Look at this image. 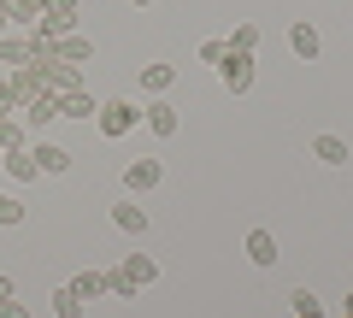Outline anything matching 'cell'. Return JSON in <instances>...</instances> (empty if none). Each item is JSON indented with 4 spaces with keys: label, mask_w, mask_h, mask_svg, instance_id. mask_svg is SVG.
<instances>
[{
    "label": "cell",
    "mask_w": 353,
    "mask_h": 318,
    "mask_svg": "<svg viewBox=\"0 0 353 318\" xmlns=\"http://www.w3.org/2000/svg\"><path fill=\"white\" fill-rule=\"evenodd\" d=\"M41 83H48L53 95H71V89H83V65H65V59H48V65H41Z\"/></svg>",
    "instance_id": "obj_5"
},
{
    "label": "cell",
    "mask_w": 353,
    "mask_h": 318,
    "mask_svg": "<svg viewBox=\"0 0 353 318\" xmlns=\"http://www.w3.org/2000/svg\"><path fill=\"white\" fill-rule=\"evenodd\" d=\"M12 224H24V201L18 195H0V230H12Z\"/></svg>",
    "instance_id": "obj_24"
},
{
    "label": "cell",
    "mask_w": 353,
    "mask_h": 318,
    "mask_svg": "<svg viewBox=\"0 0 353 318\" xmlns=\"http://www.w3.org/2000/svg\"><path fill=\"white\" fill-rule=\"evenodd\" d=\"M224 53H230V41H201V65H212V71H218Z\"/></svg>",
    "instance_id": "obj_25"
},
{
    "label": "cell",
    "mask_w": 353,
    "mask_h": 318,
    "mask_svg": "<svg viewBox=\"0 0 353 318\" xmlns=\"http://www.w3.org/2000/svg\"><path fill=\"white\" fill-rule=\"evenodd\" d=\"M0 36H12V6L0 0Z\"/></svg>",
    "instance_id": "obj_26"
},
{
    "label": "cell",
    "mask_w": 353,
    "mask_h": 318,
    "mask_svg": "<svg viewBox=\"0 0 353 318\" xmlns=\"http://www.w3.org/2000/svg\"><path fill=\"white\" fill-rule=\"evenodd\" d=\"M289 48H294V59H318L324 53V36L312 24H289Z\"/></svg>",
    "instance_id": "obj_10"
},
{
    "label": "cell",
    "mask_w": 353,
    "mask_h": 318,
    "mask_svg": "<svg viewBox=\"0 0 353 318\" xmlns=\"http://www.w3.org/2000/svg\"><path fill=\"white\" fill-rule=\"evenodd\" d=\"M312 159H324V166H347V141H341V136H318L312 141Z\"/></svg>",
    "instance_id": "obj_17"
},
{
    "label": "cell",
    "mask_w": 353,
    "mask_h": 318,
    "mask_svg": "<svg viewBox=\"0 0 353 318\" xmlns=\"http://www.w3.org/2000/svg\"><path fill=\"white\" fill-rule=\"evenodd\" d=\"M171 83H176V65H165V59H153V65H141V95H171Z\"/></svg>",
    "instance_id": "obj_8"
},
{
    "label": "cell",
    "mask_w": 353,
    "mask_h": 318,
    "mask_svg": "<svg viewBox=\"0 0 353 318\" xmlns=\"http://www.w3.org/2000/svg\"><path fill=\"white\" fill-rule=\"evenodd\" d=\"M159 183H165L159 159H130L124 166V195H148V189H159Z\"/></svg>",
    "instance_id": "obj_3"
},
{
    "label": "cell",
    "mask_w": 353,
    "mask_h": 318,
    "mask_svg": "<svg viewBox=\"0 0 353 318\" xmlns=\"http://www.w3.org/2000/svg\"><path fill=\"white\" fill-rule=\"evenodd\" d=\"M53 53H59L65 65H88V59H94V41L71 30V36H59V41H53Z\"/></svg>",
    "instance_id": "obj_12"
},
{
    "label": "cell",
    "mask_w": 353,
    "mask_h": 318,
    "mask_svg": "<svg viewBox=\"0 0 353 318\" xmlns=\"http://www.w3.org/2000/svg\"><path fill=\"white\" fill-rule=\"evenodd\" d=\"M94 124H101V136H106V141H118V136H130V130L141 124V106H136V101H101Z\"/></svg>",
    "instance_id": "obj_1"
},
{
    "label": "cell",
    "mask_w": 353,
    "mask_h": 318,
    "mask_svg": "<svg viewBox=\"0 0 353 318\" xmlns=\"http://www.w3.org/2000/svg\"><path fill=\"white\" fill-rule=\"evenodd\" d=\"M218 83H224L230 95H248V89H253V53H236V48H230L224 59H218Z\"/></svg>",
    "instance_id": "obj_2"
},
{
    "label": "cell",
    "mask_w": 353,
    "mask_h": 318,
    "mask_svg": "<svg viewBox=\"0 0 353 318\" xmlns=\"http://www.w3.org/2000/svg\"><path fill=\"white\" fill-rule=\"evenodd\" d=\"M0 65L30 71V36H0Z\"/></svg>",
    "instance_id": "obj_15"
},
{
    "label": "cell",
    "mask_w": 353,
    "mask_h": 318,
    "mask_svg": "<svg viewBox=\"0 0 353 318\" xmlns=\"http://www.w3.org/2000/svg\"><path fill=\"white\" fill-rule=\"evenodd\" d=\"M30 159H36L41 177H65V171H71V153H65L59 141H36V148H30Z\"/></svg>",
    "instance_id": "obj_6"
},
{
    "label": "cell",
    "mask_w": 353,
    "mask_h": 318,
    "mask_svg": "<svg viewBox=\"0 0 353 318\" xmlns=\"http://www.w3.org/2000/svg\"><path fill=\"white\" fill-rule=\"evenodd\" d=\"M248 259L253 266H277V236L271 230H248Z\"/></svg>",
    "instance_id": "obj_14"
},
{
    "label": "cell",
    "mask_w": 353,
    "mask_h": 318,
    "mask_svg": "<svg viewBox=\"0 0 353 318\" xmlns=\"http://www.w3.org/2000/svg\"><path fill=\"white\" fill-rule=\"evenodd\" d=\"M230 48H236V53H253V48H259V24H236V30H230Z\"/></svg>",
    "instance_id": "obj_22"
},
{
    "label": "cell",
    "mask_w": 353,
    "mask_h": 318,
    "mask_svg": "<svg viewBox=\"0 0 353 318\" xmlns=\"http://www.w3.org/2000/svg\"><path fill=\"white\" fill-rule=\"evenodd\" d=\"M53 312H59V318H83V312H88V301L71 289V283H65V289H53Z\"/></svg>",
    "instance_id": "obj_18"
},
{
    "label": "cell",
    "mask_w": 353,
    "mask_h": 318,
    "mask_svg": "<svg viewBox=\"0 0 353 318\" xmlns=\"http://www.w3.org/2000/svg\"><path fill=\"white\" fill-rule=\"evenodd\" d=\"M6 6H12V24H18V30H36V18H41L48 0H6Z\"/></svg>",
    "instance_id": "obj_21"
},
{
    "label": "cell",
    "mask_w": 353,
    "mask_h": 318,
    "mask_svg": "<svg viewBox=\"0 0 353 318\" xmlns=\"http://www.w3.org/2000/svg\"><path fill=\"white\" fill-rule=\"evenodd\" d=\"M106 295H118V301H141V289L124 277V271H106Z\"/></svg>",
    "instance_id": "obj_23"
},
{
    "label": "cell",
    "mask_w": 353,
    "mask_h": 318,
    "mask_svg": "<svg viewBox=\"0 0 353 318\" xmlns=\"http://www.w3.org/2000/svg\"><path fill=\"white\" fill-rule=\"evenodd\" d=\"M53 118H59V95H53V89H41L36 101L24 106V124H30V130H48Z\"/></svg>",
    "instance_id": "obj_9"
},
{
    "label": "cell",
    "mask_w": 353,
    "mask_h": 318,
    "mask_svg": "<svg viewBox=\"0 0 353 318\" xmlns=\"http://www.w3.org/2000/svg\"><path fill=\"white\" fill-rule=\"evenodd\" d=\"M101 106H94V95L88 89H71V95H59V118H94Z\"/></svg>",
    "instance_id": "obj_16"
},
{
    "label": "cell",
    "mask_w": 353,
    "mask_h": 318,
    "mask_svg": "<svg viewBox=\"0 0 353 318\" xmlns=\"http://www.w3.org/2000/svg\"><path fill=\"white\" fill-rule=\"evenodd\" d=\"M6 301H12V277H0V306H6Z\"/></svg>",
    "instance_id": "obj_28"
},
{
    "label": "cell",
    "mask_w": 353,
    "mask_h": 318,
    "mask_svg": "<svg viewBox=\"0 0 353 318\" xmlns=\"http://www.w3.org/2000/svg\"><path fill=\"white\" fill-rule=\"evenodd\" d=\"M289 312H294V318H324V301H318L312 289H294V295H289Z\"/></svg>",
    "instance_id": "obj_20"
},
{
    "label": "cell",
    "mask_w": 353,
    "mask_h": 318,
    "mask_svg": "<svg viewBox=\"0 0 353 318\" xmlns=\"http://www.w3.org/2000/svg\"><path fill=\"white\" fill-rule=\"evenodd\" d=\"M0 318H30V312H24L18 301H6V306H0Z\"/></svg>",
    "instance_id": "obj_27"
},
{
    "label": "cell",
    "mask_w": 353,
    "mask_h": 318,
    "mask_svg": "<svg viewBox=\"0 0 353 318\" xmlns=\"http://www.w3.org/2000/svg\"><path fill=\"white\" fill-rule=\"evenodd\" d=\"M124 271L130 283H136V289H148V283H159V259H148V254H124Z\"/></svg>",
    "instance_id": "obj_11"
},
{
    "label": "cell",
    "mask_w": 353,
    "mask_h": 318,
    "mask_svg": "<svg viewBox=\"0 0 353 318\" xmlns=\"http://www.w3.org/2000/svg\"><path fill=\"white\" fill-rule=\"evenodd\" d=\"M71 289L83 295V301H101V295H106V271H77Z\"/></svg>",
    "instance_id": "obj_19"
},
{
    "label": "cell",
    "mask_w": 353,
    "mask_h": 318,
    "mask_svg": "<svg viewBox=\"0 0 353 318\" xmlns=\"http://www.w3.org/2000/svg\"><path fill=\"white\" fill-rule=\"evenodd\" d=\"M112 224L124 230V236H148V206H141L136 195H124V201L112 206Z\"/></svg>",
    "instance_id": "obj_7"
},
{
    "label": "cell",
    "mask_w": 353,
    "mask_h": 318,
    "mask_svg": "<svg viewBox=\"0 0 353 318\" xmlns=\"http://www.w3.org/2000/svg\"><path fill=\"white\" fill-rule=\"evenodd\" d=\"M130 6H153V0H130Z\"/></svg>",
    "instance_id": "obj_30"
},
{
    "label": "cell",
    "mask_w": 353,
    "mask_h": 318,
    "mask_svg": "<svg viewBox=\"0 0 353 318\" xmlns=\"http://www.w3.org/2000/svg\"><path fill=\"white\" fill-rule=\"evenodd\" d=\"M341 318H353V295H347V306H341Z\"/></svg>",
    "instance_id": "obj_29"
},
{
    "label": "cell",
    "mask_w": 353,
    "mask_h": 318,
    "mask_svg": "<svg viewBox=\"0 0 353 318\" xmlns=\"http://www.w3.org/2000/svg\"><path fill=\"white\" fill-rule=\"evenodd\" d=\"M141 118H148V130H153L159 141H171L176 130H183V118H176V106L165 101V95H159V101H148V106H141Z\"/></svg>",
    "instance_id": "obj_4"
},
{
    "label": "cell",
    "mask_w": 353,
    "mask_h": 318,
    "mask_svg": "<svg viewBox=\"0 0 353 318\" xmlns=\"http://www.w3.org/2000/svg\"><path fill=\"white\" fill-rule=\"evenodd\" d=\"M0 166H6V177H18V183H36L41 177L36 159H30V148H6V153H0Z\"/></svg>",
    "instance_id": "obj_13"
}]
</instances>
